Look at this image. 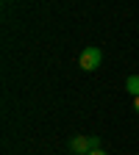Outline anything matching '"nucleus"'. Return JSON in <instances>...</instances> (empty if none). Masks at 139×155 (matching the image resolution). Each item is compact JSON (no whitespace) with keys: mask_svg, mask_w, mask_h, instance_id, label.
<instances>
[{"mask_svg":"<svg viewBox=\"0 0 139 155\" xmlns=\"http://www.w3.org/2000/svg\"><path fill=\"white\" fill-rule=\"evenodd\" d=\"M100 61H103L100 47H84V53L78 55V64H81L84 72H95L97 67H100Z\"/></svg>","mask_w":139,"mask_h":155,"instance_id":"obj_1","label":"nucleus"},{"mask_svg":"<svg viewBox=\"0 0 139 155\" xmlns=\"http://www.w3.org/2000/svg\"><path fill=\"white\" fill-rule=\"evenodd\" d=\"M70 147L78 155H86L92 150H100V139H97V136H75V139L70 141Z\"/></svg>","mask_w":139,"mask_h":155,"instance_id":"obj_2","label":"nucleus"},{"mask_svg":"<svg viewBox=\"0 0 139 155\" xmlns=\"http://www.w3.org/2000/svg\"><path fill=\"white\" fill-rule=\"evenodd\" d=\"M125 89H128V94L139 97V75H128V81H125Z\"/></svg>","mask_w":139,"mask_h":155,"instance_id":"obj_3","label":"nucleus"},{"mask_svg":"<svg viewBox=\"0 0 139 155\" xmlns=\"http://www.w3.org/2000/svg\"><path fill=\"white\" fill-rule=\"evenodd\" d=\"M86 155H106L103 150H92V152H86Z\"/></svg>","mask_w":139,"mask_h":155,"instance_id":"obj_4","label":"nucleus"},{"mask_svg":"<svg viewBox=\"0 0 139 155\" xmlns=\"http://www.w3.org/2000/svg\"><path fill=\"white\" fill-rule=\"evenodd\" d=\"M134 111L139 114V97H134Z\"/></svg>","mask_w":139,"mask_h":155,"instance_id":"obj_5","label":"nucleus"}]
</instances>
